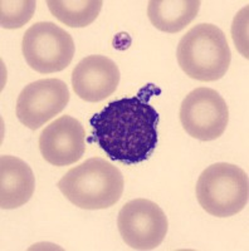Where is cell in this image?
I'll use <instances>...</instances> for the list:
<instances>
[{
    "label": "cell",
    "mask_w": 249,
    "mask_h": 251,
    "mask_svg": "<svg viewBox=\"0 0 249 251\" xmlns=\"http://www.w3.org/2000/svg\"><path fill=\"white\" fill-rule=\"evenodd\" d=\"M154 84H147L135 97L109 103L92 116V137L112 161L136 165L149 160L159 142V113L149 103L151 96L160 93Z\"/></svg>",
    "instance_id": "obj_1"
},
{
    "label": "cell",
    "mask_w": 249,
    "mask_h": 251,
    "mask_svg": "<svg viewBox=\"0 0 249 251\" xmlns=\"http://www.w3.org/2000/svg\"><path fill=\"white\" fill-rule=\"evenodd\" d=\"M120 170L101 157H92L69 170L58 188L69 202L83 210H103L118 202L123 192Z\"/></svg>",
    "instance_id": "obj_2"
},
{
    "label": "cell",
    "mask_w": 249,
    "mask_h": 251,
    "mask_svg": "<svg viewBox=\"0 0 249 251\" xmlns=\"http://www.w3.org/2000/svg\"><path fill=\"white\" fill-rule=\"evenodd\" d=\"M178 63L188 77L200 82H214L229 69L232 53L225 34L213 24H199L180 39Z\"/></svg>",
    "instance_id": "obj_3"
},
{
    "label": "cell",
    "mask_w": 249,
    "mask_h": 251,
    "mask_svg": "<svg viewBox=\"0 0 249 251\" xmlns=\"http://www.w3.org/2000/svg\"><path fill=\"white\" fill-rule=\"evenodd\" d=\"M195 191L208 214L215 217L234 216L248 203V174L232 163H214L201 172Z\"/></svg>",
    "instance_id": "obj_4"
},
{
    "label": "cell",
    "mask_w": 249,
    "mask_h": 251,
    "mask_svg": "<svg viewBox=\"0 0 249 251\" xmlns=\"http://www.w3.org/2000/svg\"><path fill=\"white\" fill-rule=\"evenodd\" d=\"M22 51L28 66L49 75L66 69L75 57L71 34L52 22H38L24 33Z\"/></svg>",
    "instance_id": "obj_5"
},
{
    "label": "cell",
    "mask_w": 249,
    "mask_h": 251,
    "mask_svg": "<svg viewBox=\"0 0 249 251\" xmlns=\"http://www.w3.org/2000/svg\"><path fill=\"white\" fill-rule=\"evenodd\" d=\"M180 121L189 136L206 142L217 140L224 133L229 122V111L219 92L200 87L184 98Z\"/></svg>",
    "instance_id": "obj_6"
},
{
    "label": "cell",
    "mask_w": 249,
    "mask_h": 251,
    "mask_svg": "<svg viewBox=\"0 0 249 251\" xmlns=\"http://www.w3.org/2000/svg\"><path fill=\"white\" fill-rule=\"evenodd\" d=\"M117 226L122 240L134 250H154L165 240L169 223L158 203L136 199L118 212Z\"/></svg>",
    "instance_id": "obj_7"
},
{
    "label": "cell",
    "mask_w": 249,
    "mask_h": 251,
    "mask_svg": "<svg viewBox=\"0 0 249 251\" xmlns=\"http://www.w3.org/2000/svg\"><path fill=\"white\" fill-rule=\"evenodd\" d=\"M69 102L66 83L55 78L30 83L20 92L17 100V117L29 129L40 128L63 111Z\"/></svg>",
    "instance_id": "obj_8"
},
{
    "label": "cell",
    "mask_w": 249,
    "mask_h": 251,
    "mask_svg": "<svg viewBox=\"0 0 249 251\" xmlns=\"http://www.w3.org/2000/svg\"><path fill=\"white\" fill-rule=\"evenodd\" d=\"M44 160L57 167L78 162L86 151V133L80 121L62 116L47 126L39 137Z\"/></svg>",
    "instance_id": "obj_9"
},
{
    "label": "cell",
    "mask_w": 249,
    "mask_h": 251,
    "mask_svg": "<svg viewBox=\"0 0 249 251\" xmlns=\"http://www.w3.org/2000/svg\"><path fill=\"white\" fill-rule=\"evenodd\" d=\"M120 78V69L113 60L105 55H88L72 72V87L81 100L101 102L115 93Z\"/></svg>",
    "instance_id": "obj_10"
},
{
    "label": "cell",
    "mask_w": 249,
    "mask_h": 251,
    "mask_svg": "<svg viewBox=\"0 0 249 251\" xmlns=\"http://www.w3.org/2000/svg\"><path fill=\"white\" fill-rule=\"evenodd\" d=\"M35 178L30 166L15 156L0 158V207L13 210L32 199Z\"/></svg>",
    "instance_id": "obj_11"
},
{
    "label": "cell",
    "mask_w": 249,
    "mask_h": 251,
    "mask_svg": "<svg viewBox=\"0 0 249 251\" xmlns=\"http://www.w3.org/2000/svg\"><path fill=\"white\" fill-rule=\"evenodd\" d=\"M200 5L199 0H151L147 17L159 30L178 33L196 18Z\"/></svg>",
    "instance_id": "obj_12"
},
{
    "label": "cell",
    "mask_w": 249,
    "mask_h": 251,
    "mask_svg": "<svg viewBox=\"0 0 249 251\" xmlns=\"http://www.w3.org/2000/svg\"><path fill=\"white\" fill-rule=\"evenodd\" d=\"M49 10L60 23L71 28H84L97 19L103 3L101 0H49Z\"/></svg>",
    "instance_id": "obj_13"
},
{
    "label": "cell",
    "mask_w": 249,
    "mask_h": 251,
    "mask_svg": "<svg viewBox=\"0 0 249 251\" xmlns=\"http://www.w3.org/2000/svg\"><path fill=\"white\" fill-rule=\"evenodd\" d=\"M37 3L34 0H1L0 24L4 29H19L34 15Z\"/></svg>",
    "instance_id": "obj_14"
},
{
    "label": "cell",
    "mask_w": 249,
    "mask_h": 251,
    "mask_svg": "<svg viewBox=\"0 0 249 251\" xmlns=\"http://www.w3.org/2000/svg\"><path fill=\"white\" fill-rule=\"evenodd\" d=\"M248 12L249 8L246 6L235 15L233 20L232 25V35L234 40L235 46L238 50L241 51V54L246 57V59L249 58L248 51Z\"/></svg>",
    "instance_id": "obj_15"
}]
</instances>
